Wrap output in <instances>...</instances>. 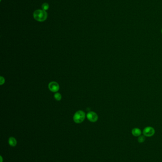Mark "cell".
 <instances>
[{
	"label": "cell",
	"mask_w": 162,
	"mask_h": 162,
	"mask_svg": "<svg viewBox=\"0 0 162 162\" xmlns=\"http://www.w3.org/2000/svg\"><path fill=\"white\" fill-rule=\"evenodd\" d=\"M87 117L89 121L92 122H95L98 120L97 114L93 111H90L87 115Z\"/></svg>",
	"instance_id": "cell-5"
},
{
	"label": "cell",
	"mask_w": 162,
	"mask_h": 162,
	"mask_svg": "<svg viewBox=\"0 0 162 162\" xmlns=\"http://www.w3.org/2000/svg\"><path fill=\"white\" fill-rule=\"evenodd\" d=\"M145 140L144 136H140L138 138V142L139 143H143Z\"/></svg>",
	"instance_id": "cell-10"
},
{
	"label": "cell",
	"mask_w": 162,
	"mask_h": 162,
	"mask_svg": "<svg viewBox=\"0 0 162 162\" xmlns=\"http://www.w3.org/2000/svg\"><path fill=\"white\" fill-rule=\"evenodd\" d=\"M33 18L37 21L43 22L46 20L48 17V13L46 11L43 9H37L33 12Z\"/></svg>",
	"instance_id": "cell-1"
},
{
	"label": "cell",
	"mask_w": 162,
	"mask_h": 162,
	"mask_svg": "<svg viewBox=\"0 0 162 162\" xmlns=\"http://www.w3.org/2000/svg\"><path fill=\"white\" fill-rule=\"evenodd\" d=\"M48 87L49 90L53 93L57 92L60 89L59 84L55 82H51L49 84Z\"/></svg>",
	"instance_id": "cell-4"
},
{
	"label": "cell",
	"mask_w": 162,
	"mask_h": 162,
	"mask_svg": "<svg viewBox=\"0 0 162 162\" xmlns=\"http://www.w3.org/2000/svg\"><path fill=\"white\" fill-rule=\"evenodd\" d=\"M0 83H1V85H3L4 83H5V79L3 76H1V78H0Z\"/></svg>",
	"instance_id": "cell-11"
},
{
	"label": "cell",
	"mask_w": 162,
	"mask_h": 162,
	"mask_svg": "<svg viewBox=\"0 0 162 162\" xmlns=\"http://www.w3.org/2000/svg\"><path fill=\"white\" fill-rule=\"evenodd\" d=\"M143 133L146 137H152L155 133V130L151 127H147L144 129Z\"/></svg>",
	"instance_id": "cell-3"
},
{
	"label": "cell",
	"mask_w": 162,
	"mask_h": 162,
	"mask_svg": "<svg viewBox=\"0 0 162 162\" xmlns=\"http://www.w3.org/2000/svg\"><path fill=\"white\" fill-rule=\"evenodd\" d=\"M9 144L12 147H15L17 145V141L14 137H11L9 139Z\"/></svg>",
	"instance_id": "cell-7"
},
{
	"label": "cell",
	"mask_w": 162,
	"mask_h": 162,
	"mask_svg": "<svg viewBox=\"0 0 162 162\" xmlns=\"http://www.w3.org/2000/svg\"><path fill=\"white\" fill-rule=\"evenodd\" d=\"M161 32H162V30H161Z\"/></svg>",
	"instance_id": "cell-12"
},
{
	"label": "cell",
	"mask_w": 162,
	"mask_h": 162,
	"mask_svg": "<svg viewBox=\"0 0 162 162\" xmlns=\"http://www.w3.org/2000/svg\"><path fill=\"white\" fill-rule=\"evenodd\" d=\"M54 98L57 101H60L61 99V95L59 93H56L54 95Z\"/></svg>",
	"instance_id": "cell-9"
},
{
	"label": "cell",
	"mask_w": 162,
	"mask_h": 162,
	"mask_svg": "<svg viewBox=\"0 0 162 162\" xmlns=\"http://www.w3.org/2000/svg\"><path fill=\"white\" fill-rule=\"evenodd\" d=\"M85 118V113L82 111H77L73 116V120L76 123H80L83 121Z\"/></svg>",
	"instance_id": "cell-2"
},
{
	"label": "cell",
	"mask_w": 162,
	"mask_h": 162,
	"mask_svg": "<svg viewBox=\"0 0 162 162\" xmlns=\"http://www.w3.org/2000/svg\"><path fill=\"white\" fill-rule=\"evenodd\" d=\"M132 134L134 137H139L142 134V131L138 128H134L132 130Z\"/></svg>",
	"instance_id": "cell-6"
},
{
	"label": "cell",
	"mask_w": 162,
	"mask_h": 162,
	"mask_svg": "<svg viewBox=\"0 0 162 162\" xmlns=\"http://www.w3.org/2000/svg\"><path fill=\"white\" fill-rule=\"evenodd\" d=\"M42 9L43 10L46 11L47 10L49 9V5L47 3H44L42 6Z\"/></svg>",
	"instance_id": "cell-8"
}]
</instances>
